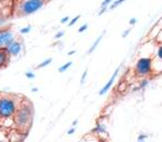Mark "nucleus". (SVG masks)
Instances as JSON below:
<instances>
[{
    "instance_id": "obj_1",
    "label": "nucleus",
    "mask_w": 162,
    "mask_h": 142,
    "mask_svg": "<svg viewBox=\"0 0 162 142\" xmlns=\"http://www.w3.org/2000/svg\"><path fill=\"white\" fill-rule=\"evenodd\" d=\"M32 118L33 108L31 102L28 100L21 101L13 116V122L16 124L17 129L20 131H28L32 122Z\"/></svg>"
},
{
    "instance_id": "obj_4",
    "label": "nucleus",
    "mask_w": 162,
    "mask_h": 142,
    "mask_svg": "<svg viewBox=\"0 0 162 142\" xmlns=\"http://www.w3.org/2000/svg\"><path fill=\"white\" fill-rule=\"evenodd\" d=\"M152 59L148 58V57H143L140 58L137 61L136 65V73L139 77H147L152 72Z\"/></svg>"
},
{
    "instance_id": "obj_18",
    "label": "nucleus",
    "mask_w": 162,
    "mask_h": 142,
    "mask_svg": "<svg viewBox=\"0 0 162 142\" xmlns=\"http://www.w3.org/2000/svg\"><path fill=\"white\" fill-rule=\"evenodd\" d=\"M26 77L28 78V79H35L36 74L33 73V72H31V71H27V72H26Z\"/></svg>"
},
{
    "instance_id": "obj_33",
    "label": "nucleus",
    "mask_w": 162,
    "mask_h": 142,
    "mask_svg": "<svg viewBox=\"0 0 162 142\" xmlns=\"http://www.w3.org/2000/svg\"><path fill=\"white\" fill-rule=\"evenodd\" d=\"M46 1H50V0H46Z\"/></svg>"
},
{
    "instance_id": "obj_13",
    "label": "nucleus",
    "mask_w": 162,
    "mask_h": 142,
    "mask_svg": "<svg viewBox=\"0 0 162 142\" xmlns=\"http://www.w3.org/2000/svg\"><path fill=\"white\" fill-rule=\"evenodd\" d=\"M72 66V61H69V62H67V63H65V65H62L60 68H59V72L60 73H62V72H65V71H67L68 70L70 67Z\"/></svg>"
},
{
    "instance_id": "obj_5",
    "label": "nucleus",
    "mask_w": 162,
    "mask_h": 142,
    "mask_svg": "<svg viewBox=\"0 0 162 142\" xmlns=\"http://www.w3.org/2000/svg\"><path fill=\"white\" fill-rule=\"evenodd\" d=\"M5 48L7 49V51H8V53L10 55V57H17V56L21 52V50H22V43H21L19 40L13 39V40H11V41L5 47Z\"/></svg>"
},
{
    "instance_id": "obj_15",
    "label": "nucleus",
    "mask_w": 162,
    "mask_h": 142,
    "mask_svg": "<svg viewBox=\"0 0 162 142\" xmlns=\"http://www.w3.org/2000/svg\"><path fill=\"white\" fill-rule=\"evenodd\" d=\"M31 31V26H27L25 28H21L20 29V33L21 35H27V33H29Z\"/></svg>"
},
{
    "instance_id": "obj_22",
    "label": "nucleus",
    "mask_w": 162,
    "mask_h": 142,
    "mask_svg": "<svg viewBox=\"0 0 162 142\" xmlns=\"http://www.w3.org/2000/svg\"><path fill=\"white\" fill-rule=\"evenodd\" d=\"M148 139V136L147 134H140L139 137H138V141H144V140H147Z\"/></svg>"
},
{
    "instance_id": "obj_7",
    "label": "nucleus",
    "mask_w": 162,
    "mask_h": 142,
    "mask_svg": "<svg viewBox=\"0 0 162 142\" xmlns=\"http://www.w3.org/2000/svg\"><path fill=\"white\" fill-rule=\"evenodd\" d=\"M119 71H120V67H118L116 70H114V72H113V74L111 76V78L109 79V81H108L107 83L104 84L103 86V88L101 89L100 91H99V94L100 96H103V94H106L108 92V91L110 90V88L112 87V84H113V82H114V80H116V78H117V76H118V73H119Z\"/></svg>"
},
{
    "instance_id": "obj_19",
    "label": "nucleus",
    "mask_w": 162,
    "mask_h": 142,
    "mask_svg": "<svg viewBox=\"0 0 162 142\" xmlns=\"http://www.w3.org/2000/svg\"><path fill=\"white\" fill-rule=\"evenodd\" d=\"M112 1H113V0H104V1L101 2V7H109V5H110Z\"/></svg>"
},
{
    "instance_id": "obj_26",
    "label": "nucleus",
    "mask_w": 162,
    "mask_h": 142,
    "mask_svg": "<svg viewBox=\"0 0 162 142\" xmlns=\"http://www.w3.org/2000/svg\"><path fill=\"white\" fill-rule=\"evenodd\" d=\"M131 29H132V28H129V29L124 30V31H123V33H122V38H126L127 36H128V35H129V33H130V31H131Z\"/></svg>"
},
{
    "instance_id": "obj_21",
    "label": "nucleus",
    "mask_w": 162,
    "mask_h": 142,
    "mask_svg": "<svg viewBox=\"0 0 162 142\" xmlns=\"http://www.w3.org/2000/svg\"><path fill=\"white\" fill-rule=\"evenodd\" d=\"M65 35V32L62 31V30H60V31H58V32L56 33V36H55V39H60V38H62V36Z\"/></svg>"
},
{
    "instance_id": "obj_27",
    "label": "nucleus",
    "mask_w": 162,
    "mask_h": 142,
    "mask_svg": "<svg viewBox=\"0 0 162 142\" xmlns=\"http://www.w3.org/2000/svg\"><path fill=\"white\" fill-rule=\"evenodd\" d=\"M75 131H76V128H75V127H72L71 129H69V130H68V132H67V133H68L69 136H71L72 133H75Z\"/></svg>"
},
{
    "instance_id": "obj_9",
    "label": "nucleus",
    "mask_w": 162,
    "mask_h": 142,
    "mask_svg": "<svg viewBox=\"0 0 162 142\" xmlns=\"http://www.w3.org/2000/svg\"><path fill=\"white\" fill-rule=\"evenodd\" d=\"M104 33H106V31H103V32L101 33V35L99 36V37H98L97 39H96V41L93 42V45L91 46L90 48H89V50H88V55H90V53H92V52H93L94 50H96V49H97L98 45H99V43H100V41H101V40H102V38H103Z\"/></svg>"
},
{
    "instance_id": "obj_2",
    "label": "nucleus",
    "mask_w": 162,
    "mask_h": 142,
    "mask_svg": "<svg viewBox=\"0 0 162 142\" xmlns=\"http://www.w3.org/2000/svg\"><path fill=\"white\" fill-rule=\"evenodd\" d=\"M20 102L12 96H1L0 97V121L5 122L8 120H13Z\"/></svg>"
},
{
    "instance_id": "obj_23",
    "label": "nucleus",
    "mask_w": 162,
    "mask_h": 142,
    "mask_svg": "<svg viewBox=\"0 0 162 142\" xmlns=\"http://www.w3.org/2000/svg\"><path fill=\"white\" fill-rule=\"evenodd\" d=\"M108 10V7H101V9H100V11L98 12V16H101V15H103L106 11Z\"/></svg>"
},
{
    "instance_id": "obj_8",
    "label": "nucleus",
    "mask_w": 162,
    "mask_h": 142,
    "mask_svg": "<svg viewBox=\"0 0 162 142\" xmlns=\"http://www.w3.org/2000/svg\"><path fill=\"white\" fill-rule=\"evenodd\" d=\"M10 55L8 53L6 48H0V69L6 68L9 65L10 61Z\"/></svg>"
},
{
    "instance_id": "obj_6",
    "label": "nucleus",
    "mask_w": 162,
    "mask_h": 142,
    "mask_svg": "<svg viewBox=\"0 0 162 142\" xmlns=\"http://www.w3.org/2000/svg\"><path fill=\"white\" fill-rule=\"evenodd\" d=\"M13 39L15 33L10 29H0V48H5Z\"/></svg>"
},
{
    "instance_id": "obj_12",
    "label": "nucleus",
    "mask_w": 162,
    "mask_h": 142,
    "mask_svg": "<svg viewBox=\"0 0 162 142\" xmlns=\"http://www.w3.org/2000/svg\"><path fill=\"white\" fill-rule=\"evenodd\" d=\"M51 62H52V58L46 59V60H43V61L41 62V63H39V65L37 66V69H42V68H45V67H47V66L50 65Z\"/></svg>"
},
{
    "instance_id": "obj_10",
    "label": "nucleus",
    "mask_w": 162,
    "mask_h": 142,
    "mask_svg": "<svg viewBox=\"0 0 162 142\" xmlns=\"http://www.w3.org/2000/svg\"><path fill=\"white\" fill-rule=\"evenodd\" d=\"M94 132H97L98 134H106L107 133V129H106V126L103 123H98L96 129H94Z\"/></svg>"
},
{
    "instance_id": "obj_30",
    "label": "nucleus",
    "mask_w": 162,
    "mask_h": 142,
    "mask_svg": "<svg viewBox=\"0 0 162 142\" xmlns=\"http://www.w3.org/2000/svg\"><path fill=\"white\" fill-rule=\"evenodd\" d=\"M73 53H76V51H73V50H72V51H70V52H69V53H68V56H72V55H73Z\"/></svg>"
},
{
    "instance_id": "obj_29",
    "label": "nucleus",
    "mask_w": 162,
    "mask_h": 142,
    "mask_svg": "<svg viewBox=\"0 0 162 142\" xmlns=\"http://www.w3.org/2000/svg\"><path fill=\"white\" fill-rule=\"evenodd\" d=\"M77 123H78V120H75V121L72 122V127H76V124H77Z\"/></svg>"
},
{
    "instance_id": "obj_24",
    "label": "nucleus",
    "mask_w": 162,
    "mask_h": 142,
    "mask_svg": "<svg viewBox=\"0 0 162 142\" xmlns=\"http://www.w3.org/2000/svg\"><path fill=\"white\" fill-rule=\"evenodd\" d=\"M157 56H158V58L161 59L162 60V46L158 49V52H157Z\"/></svg>"
},
{
    "instance_id": "obj_16",
    "label": "nucleus",
    "mask_w": 162,
    "mask_h": 142,
    "mask_svg": "<svg viewBox=\"0 0 162 142\" xmlns=\"http://www.w3.org/2000/svg\"><path fill=\"white\" fill-rule=\"evenodd\" d=\"M79 18H80V15H79V16H76L75 18H72L71 20H69L68 26H69V27H72V26H73V25H75V23H77V22H78Z\"/></svg>"
},
{
    "instance_id": "obj_32",
    "label": "nucleus",
    "mask_w": 162,
    "mask_h": 142,
    "mask_svg": "<svg viewBox=\"0 0 162 142\" xmlns=\"http://www.w3.org/2000/svg\"><path fill=\"white\" fill-rule=\"evenodd\" d=\"M31 91H32V92H37V91H38V89H37V88H33Z\"/></svg>"
},
{
    "instance_id": "obj_17",
    "label": "nucleus",
    "mask_w": 162,
    "mask_h": 142,
    "mask_svg": "<svg viewBox=\"0 0 162 142\" xmlns=\"http://www.w3.org/2000/svg\"><path fill=\"white\" fill-rule=\"evenodd\" d=\"M87 74H88V70H84L83 74L81 76V80H80V83L81 84L84 83V81H86V78H87Z\"/></svg>"
},
{
    "instance_id": "obj_11",
    "label": "nucleus",
    "mask_w": 162,
    "mask_h": 142,
    "mask_svg": "<svg viewBox=\"0 0 162 142\" xmlns=\"http://www.w3.org/2000/svg\"><path fill=\"white\" fill-rule=\"evenodd\" d=\"M126 1V0H113L112 2L109 5V7H108V9H110V10H113V9H116L118 6H120L121 3H123Z\"/></svg>"
},
{
    "instance_id": "obj_31",
    "label": "nucleus",
    "mask_w": 162,
    "mask_h": 142,
    "mask_svg": "<svg viewBox=\"0 0 162 142\" xmlns=\"http://www.w3.org/2000/svg\"><path fill=\"white\" fill-rule=\"evenodd\" d=\"M0 1H3V2H10V1H13V0H0Z\"/></svg>"
},
{
    "instance_id": "obj_28",
    "label": "nucleus",
    "mask_w": 162,
    "mask_h": 142,
    "mask_svg": "<svg viewBox=\"0 0 162 142\" xmlns=\"http://www.w3.org/2000/svg\"><path fill=\"white\" fill-rule=\"evenodd\" d=\"M129 23L131 25V26H133V25H136L137 23V18H132V19H130Z\"/></svg>"
},
{
    "instance_id": "obj_14",
    "label": "nucleus",
    "mask_w": 162,
    "mask_h": 142,
    "mask_svg": "<svg viewBox=\"0 0 162 142\" xmlns=\"http://www.w3.org/2000/svg\"><path fill=\"white\" fill-rule=\"evenodd\" d=\"M149 82H150V80L149 79H143L141 82H140V84H139V90H141V89H144V88L149 84Z\"/></svg>"
},
{
    "instance_id": "obj_20",
    "label": "nucleus",
    "mask_w": 162,
    "mask_h": 142,
    "mask_svg": "<svg viewBox=\"0 0 162 142\" xmlns=\"http://www.w3.org/2000/svg\"><path fill=\"white\" fill-rule=\"evenodd\" d=\"M88 29V23H84V25H82V26L80 27V28H79V32H83V31H86V30Z\"/></svg>"
},
{
    "instance_id": "obj_3",
    "label": "nucleus",
    "mask_w": 162,
    "mask_h": 142,
    "mask_svg": "<svg viewBox=\"0 0 162 142\" xmlns=\"http://www.w3.org/2000/svg\"><path fill=\"white\" fill-rule=\"evenodd\" d=\"M46 5V0H19L16 6V15L19 17L30 16Z\"/></svg>"
},
{
    "instance_id": "obj_25",
    "label": "nucleus",
    "mask_w": 162,
    "mask_h": 142,
    "mask_svg": "<svg viewBox=\"0 0 162 142\" xmlns=\"http://www.w3.org/2000/svg\"><path fill=\"white\" fill-rule=\"evenodd\" d=\"M69 20H70V18H69L68 16H66V17H63V18H62V19H61V21H60V22H61L62 25H63V23L69 22Z\"/></svg>"
}]
</instances>
